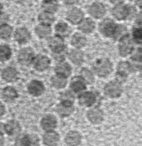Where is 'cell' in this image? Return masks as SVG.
<instances>
[{"instance_id":"6da1fadb","label":"cell","mask_w":142,"mask_h":146,"mask_svg":"<svg viewBox=\"0 0 142 146\" xmlns=\"http://www.w3.org/2000/svg\"><path fill=\"white\" fill-rule=\"evenodd\" d=\"M93 69L95 73H97L99 76H107L112 70V64L108 59L102 58L98 59L93 65Z\"/></svg>"},{"instance_id":"7a4b0ae2","label":"cell","mask_w":142,"mask_h":146,"mask_svg":"<svg viewBox=\"0 0 142 146\" xmlns=\"http://www.w3.org/2000/svg\"><path fill=\"white\" fill-rule=\"evenodd\" d=\"M49 47L52 49L54 52V55L57 59H63L64 57V50L65 45L63 43V40L60 37H53L49 40Z\"/></svg>"},{"instance_id":"3957f363","label":"cell","mask_w":142,"mask_h":146,"mask_svg":"<svg viewBox=\"0 0 142 146\" xmlns=\"http://www.w3.org/2000/svg\"><path fill=\"white\" fill-rule=\"evenodd\" d=\"M131 12H132V8L129 6H125L123 4H118L112 10V14L115 18L122 20V19L126 18V17H130L131 16Z\"/></svg>"},{"instance_id":"277c9868","label":"cell","mask_w":142,"mask_h":146,"mask_svg":"<svg viewBox=\"0 0 142 146\" xmlns=\"http://www.w3.org/2000/svg\"><path fill=\"white\" fill-rule=\"evenodd\" d=\"M104 90H105V93L107 96L115 98V97H118V96L121 94L122 86L118 81H111L105 86Z\"/></svg>"},{"instance_id":"5b68a950","label":"cell","mask_w":142,"mask_h":146,"mask_svg":"<svg viewBox=\"0 0 142 146\" xmlns=\"http://www.w3.org/2000/svg\"><path fill=\"white\" fill-rule=\"evenodd\" d=\"M39 141L35 135H23L17 138L16 146H38Z\"/></svg>"},{"instance_id":"8992f818","label":"cell","mask_w":142,"mask_h":146,"mask_svg":"<svg viewBox=\"0 0 142 146\" xmlns=\"http://www.w3.org/2000/svg\"><path fill=\"white\" fill-rule=\"evenodd\" d=\"M33 59H34V53H33V51L30 48H24L19 51L18 60L21 64L28 65L32 62Z\"/></svg>"},{"instance_id":"52a82bcc","label":"cell","mask_w":142,"mask_h":146,"mask_svg":"<svg viewBox=\"0 0 142 146\" xmlns=\"http://www.w3.org/2000/svg\"><path fill=\"white\" fill-rule=\"evenodd\" d=\"M116 29V24L110 19H105L100 24V31L105 36H113Z\"/></svg>"},{"instance_id":"ba28073f","label":"cell","mask_w":142,"mask_h":146,"mask_svg":"<svg viewBox=\"0 0 142 146\" xmlns=\"http://www.w3.org/2000/svg\"><path fill=\"white\" fill-rule=\"evenodd\" d=\"M131 51H132V42L129 39V37H127L125 35L124 37H122L121 41H120L119 52L122 56H126V55L129 54Z\"/></svg>"},{"instance_id":"9c48e42d","label":"cell","mask_w":142,"mask_h":146,"mask_svg":"<svg viewBox=\"0 0 142 146\" xmlns=\"http://www.w3.org/2000/svg\"><path fill=\"white\" fill-rule=\"evenodd\" d=\"M89 12L91 14V16L95 17V18H100V17L104 16V14H105V6L102 3L95 2L90 6Z\"/></svg>"},{"instance_id":"30bf717a","label":"cell","mask_w":142,"mask_h":146,"mask_svg":"<svg viewBox=\"0 0 142 146\" xmlns=\"http://www.w3.org/2000/svg\"><path fill=\"white\" fill-rule=\"evenodd\" d=\"M88 119L90 120L91 123L94 124H98L103 120V113L100 109L98 108H93V109L89 110L87 114Z\"/></svg>"},{"instance_id":"8fae6325","label":"cell","mask_w":142,"mask_h":146,"mask_svg":"<svg viewBox=\"0 0 142 146\" xmlns=\"http://www.w3.org/2000/svg\"><path fill=\"white\" fill-rule=\"evenodd\" d=\"M56 124H57L56 118L52 115L45 116V117L42 119V121H41L42 128L44 130H46V131H51V130H53L55 127H56Z\"/></svg>"},{"instance_id":"7c38bea8","label":"cell","mask_w":142,"mask_h":146,"mask_svg":"<svg viewBox=\"0 0 142 146\" xmlns=\"http://www.w3.org/2000/svg\"><path fill=\"white\" fill-rule=\"evenodd\" d=\"M28 91H29V93L32 94V95L38 96L43 93V91H44V86H43L42 82L34 80V81H32L28 85Z\"/></svg>"},{"instance_id":"4fadbf2b","label":"cell","mask_w":142,"mask_h":146,"mask_svg":"<svg viewBox=\"0 0 142 146\" xmlns=\"http://www.w3.org/2000/svg\"><path fill=\"white\" fill-rule=\"evenodd\" d=\"M2 77L8 82H12L18 78V72L13 67H7L2 71Z\"/></svg>"},{"instance_id":"5bb4252c","label":"cell","mask_w":142,"mask_h":146,"mask_svg":"<svg viewBox=\"0 0 142 146\" xmlns=\"http://www.w3.org/2000/svg\"><path fill=\"white\" fill-rule=\"evenodd\" d=\"M49 64H50V61H49V59L47 58L46 56H44V55L38 56L34 61V67H35V69L38 71H43V70H45V69H47Z\"/></svg>"},{"instance_id":"9a60e30c","label":"cell","mask_w":142,"mask_h":146,"mask_svg":"<svg viewBox=\"0 0 142 146\" xmlns=\"http://www.w3.org/2000/svg\"><path fill=\"white\" fill-rule=\"evenodd\" d=\"M81 142V135L76 131H71L66 135V143L69 146H77Z\"/></svg>"},{"instance_id":"2e32d148","label":"cell","mask_w":142,"mask_h":146,"mask_svg":"<svg viewBox=\"0 0 142 146\" xmlns=\"http://www.w3.org/2000/svg\"><path fill=\"white\" fill-rule=\"evenodd\" d=\"M82 17H83V13L80 9H77V8H73L71 9L68 13H67V18L68 20L70 21L71 23H78L81 21Z\"/></svg>"},{"instance_id":"e0dca14e","label":"cell","mask_w":142,"mask_h":146,"mask_svg":"<svg viewBox=\"0 0 142 146\" xmlns=\"http://www.w3.org/2000/svg\"><path fill=\"white\" fill-rule=\"evenodd\" d=\"M96 97L95 94L92 92H85V93L81 94L79 97V102L81 105L83 106H90L95 102Z\"/></svg>"},{"instance_id":"ac0fdd59","label":"cell","mask_w":142,"mask_h":146,"mask_svg":"<svg viewBox=\"0 0 142 146\" xmlns=\"http://www.w3.org/2000/svg\"><path fill=\"white\" fill-rule=\"evenodd\" d=\"M15 39L19 43H26L30 39V33L26 28H18L15 31Z\"/></svg>"},{"instance_id":"d6986e66","label":"cell","mask_w":142,"mask_h":146,"mask_svg":"<svg viewBox=\"0 0 142 146\" xmlns=\"http://www.w3.org/2000/svg\"><path fill=\"white\" fill-rule=\"evenodd\" d=\"M5 132L9 135H16L19 131H20V125L18 124V122L15 120H10L9 122H7L4 126Z\"/></svg>"},{"instance_id":"ffe728a7","label":"cell","mask_w":142,"mask_h":146,"mask_svg":"<svg viewBox=\"0 0 142 146\" xmlns=\"http://www.w3.org/2000/svg\"><path fill=\"white\" fill-rule=\"evenodd\" d=\"M59 140V136L56 132H47L44 136H43V141L44 144L47 146H54L57 144Z\"/></svg>"},{"instance_id":"44dd1931","label":"cell","mask_w":142,"mask_h":146,"mask_svg":"<svg viewBox=\"0 0 142 146\" xmlns=\"http://www.w3.org/2000/svg\"><path fill=\"white\" fill-rule=\"evenodd\" d=\"M55 71H56L57 75L61 76V77H67V76L70 74L71 72V68L67 63H59L57 64L56 68H55Z\"/></svg>"},{"instance_id":"7402d4cb","label":"cell","mask_w":142,"mask_h":146,"mask_svg":"<svg viewBox=\"0 0 142 146\" xmlns=\"http://www.w3.org/2000/svg\"><path fill=\"white\" fill-rule=\"evenodd\" d=\"M71 89L74 92H81L85 89V82L81 77H75L71 82Z\"/></svg>"},{"instance_id":"603a6c76","label":"cell","mask_w":142,"mask_h":146,"mask_svg":"<svg viewBox=\"0 0 142 146\" xmlns=\"http://www.w3.org/2000/svg\"><path fill=\"white\" fill-rule=\"evenodd\" d=\"M69 59H70L74 64L79 65V64H81L82 61H83V53L80 50H77V49L71 50L70 53H69Z\"/></svg>"},{"instance_id":"cb8c5ba5","label":"cell","mask_w":142,"mask_h":146,"mask_svg":"<svg viewBox=\"0 0 142 146\" xmlns=\"http://www.w3.org/2000/svg\"><path fill=\"white\" fill-rule=\"evenodd\" d=\"M131 70H132V67L128 62H120L117 67L118 75L121 76L122 78H125L128 73L131 72Z\"/></svg>"},{"instance_id":"d4e9b609","label":"cell","mask_w":142,"mask_h":146,"mask_svg":"<svg viewBox=\"0 0 142 146\" xmlns=\"http://www.w3.org/2000/svg\"><path fill=\"white\" fill-rule=\"evenodd\" d=\"M2 97L5 101H13L17 97V91L12 87H6L2 91Z\"/></svg>"},{"instance_id":"484cf974","label":"cell","mask_w":142,"mask_h":146,"mask_svg":"<svg viewBox=\"0 0 142 146\" xmlns=\"http://www.w3.org/2000/svg\"><path fill=\"white\" fill-rule=\"evenodd\" d=\"M72 111H73L72 105H67V104L61 103L60 105L57 106V113L60 116H62V117L70 115V114L72 113Z\"/></svg>"},{"instance_id":"4316f807","label":"cell","mask_w":142,"mask_h":146,"mask_svg":"<svg viewBox=\"0 0 142 146\" xmlns=\"http://www.w3.org/2000/svg\"><path fill=\"white\" fill-rule=\"evenodd\" d=\"M79 28L81 31H83L84 33H90L93 31L94 29V22L91 19H85L83 20L79 25Z\"/></svg>"},{"instance_id":"83f0119b","label":"cell","mask_w":142,"mask_h":146,"mask_svg":"<svg viewBox=\"0 0 142 146\" xmlns=\"http://www.w3.org/2000/svg\"><path fill=\"white\" fill-rule=\"evenodd\" d=\"M69 32H70V28H69V26L66 23L59 22L56 25V33L58 34V36L65 37L69 34Z\"/></svg>"},{"instance_id":"f1b7e54d","label":"cell","mask_w":142,"mask_h":146,"mask_svg":"<svg viewBox=\"0 0 142 146\" xmlns=\"http://www.w3.org/2000/svg\"><path fill=\"white\" fill-rule=\"evenodd\" d=\"M42 7L44 8L45 12L52 13V12L57 11V9H58V4H57V2L55 0H50V1H44Z\"/></svg>"},{"instance_id":"f546056e","label":"cell","mask_w":142,"mask_h":146,"mask_svg":"<svg viewBox=\"0 0 142 146\" xmlns=\"http://www.w3.org/2000/svg\"><path fill=\"white\" fill-rule=\"evenodd\" d=\"M51 32V29L49 27V25H45V24H40L36 27V33L39 37L41 38H44V37L48 36Z\"/></svg>"},{"instance_id":"4dcf8cb0","label":"cell","mask_w":142,"mask_h":146,"mask_svg":"<svg viewBox=\"0 0 142 146\" xmlns=\"http://www.w3.org/2000/svg\"><path fill=\"white\" fill-rule=\"evenodd\" d=\"M72 44L74 45L75 47H77V48H81V47H83L84 45L86 44V39L85 37L83 36V35L81 34H75L73 35V37H72Z\"/></svg>"},{"instance_id":"1f68e13d","label":"cell","mask_w":142,"mask_h":146,"mask_svg":"<svg viewBox=\"0 0 142 146\" xmlns=\"http://www.w3.org/2000/svg\"><path fill=\"white\" fill-rule=\"evenodd\" d=\"M11 56V49L7 45H0V60H8Z\"/></svg>"},{"instance_id":"d6a6232c","label":"cell","mask_w":142,"mask_h":146,"mask_svg":"<svg viewBox=\"0 0 142 146\" xmlns=\"http://www.w3.org/2000/svg\"><path fill=\"white\" fill-rule=\"evenodd\" d=\"M12 34V28L8 24H0V37L7 39Z\"/></svg>"},{"instance_id":"836d02e7","label":"cell","mask_w":142,"mask_h":146,"mask_svg":"<svg viewBox=\"0 0 142 146\" xmlns=\"http://www.w3.org/2000/svg\"><path fill=\"white\" fill-rule=\"evenodd\" d=\"M39 21H40L42 24H45V25H49L54 21V17L52 16L51 13H48V12H43L39 15Z\"/></svg>"},{"instance_id":"e575fe53","label":"cell","mask_w":142,"mask_h":146,"mask_svg":"<svg viewBox=\"0 0 142 146\" xmlns=\"http://www.w3.org/2000/svg\"><path fill=\"white\" fill-rule=\"evenodd\" d=\"M51 82H52V85L56 88H63L65 85H66V80H65L64 77H61V76H54L51 79Z\"/></svg>"},{"instance_id":"d590c367","label":"cell","mask_w":142,"mask_h":146,"mask_svg":"<svg viewBox=\"0 0 142 146\" xmlns=\"http://www.w3.org/2000/svg\"><path fill=\"white\" fill-rule=\"evenodd\" d=\"M61 99V102H62L63 104H67V105H72V103H73V95L70 93V92H65V93H63L62 95H61L60 97Z\"/></svg>"},{"instance_id":"8d00e7d4","label":"cell","mask_w":142,"mask_h":146,"mask_svg":"<svg viewBox=\"0 0 142 146\" xmlns=\"http://www.w3.org/2000/svg\"><path fill=\"white\" fill-rule=\"evenodd\" d=\"M81 73H82V76H83L84 81L88 82V83H92V82H93L94 75H93V73H92L91 71L88 70V69H82Z\"/></svg>"},{"instance_id":"74e56055","label":"cell","mask_w":142,"mask_h":146,"mask_svg":"<svg viewBox=\"0 0 142 146\" xmlns=\"http://www.w3.org/2000/svg\"><path fill=\"white\" fill-rule=\"evenodd\" d=\"M125 35H126V29L124 28L123 26H121V25H119V26L116 25V29H115V32H114L113 36L115 37V38H122V37H124Z\"/></svg>"},{"instance_id":"f35d334b","label":"cell","mask_w":142,"mask_h":146,"mask_svg":"<svg viewBox=\"0 0 142 146\" xmlns=\"http://www.w3.org/2000/svg\"><path fill=\"white\" fill-rule=\"evenodd\" d=\"M133 38L134 41L136 42H141V29L140 28H135L133 30Z\"/></svg>"},{"instance_id":"ab89813d","label":"cell","mask_w":142,"mask_h":146,"mask_svg":"<svg viewBox=\"0 0 142 146\" xmlns=\"http://www.w3.org/2000/svg\"><path fill=\"white\" fill-rule=\"evenodd\" d=\"M133 60L140 62V60H141V50H140V49H138L137 52L133 55Z\"/></svg>"},{"instance_id":"60d3db41","label":"cell","mask_w":142,"mask_h":146,"mask_svg":"<svg viewBox=\"0 0 142 146\" xmlns=\"http://www.w3.org/2000/svg\"><path fill=\"white\" fill-rule=\"evenodd\" d=\"M65 4H68V5H71V4H75V3L78 2V0H64Z\"/></svg>"},{"instance_id":"b9f144b4","label":"cell","mask_w":142,"mask_h":146,"mask_svg":"<svg viewBox=\"0 0 142 146\" xmlns=\"http://www.w3.org/2000/svg\"><path fill=\"white\" fill-rule=\"evenodd\" d=\"M3 113H4V106L0 103V116H2Z\"/></svg>"},{"instance_id":"7bdbcfd3","label":"cell","mask_w":142,"mask_h":146,"mask_svg":"<svg viewBox=\"0 0 142 146\" xmlns=\"http://www.w3.org/2000/svg\"><path fill=\"white\" fill-rule=\"evenodd\" d=\"M109 1H111L112 3H120L121 1H123V0H109Z\"/></svg>"},{"instance_id":"ee69618b","label":"cell","mask_w":142,"mask_h":146,"mask_svg":"<svg viewBox=\"0 0 142 146\" xmlns=\"http://www.w3.org/2000/svg\"><path fill=\"white\" fill-rule=\"evenodd\" d=\"M2 144H3V137H2V135L0 134V146L2 145Z\"/></svg>"},{"instance_id":"f6af8a7d","label":"cell","mask_w":142,"mask_h":146,"mask_svg":"<svg viewBox=\"0 0 142 146\" xmlns=\"http://www.w3.org/2000/svg\"><path fill=\"white\" fill-rule=\"evenodd\" d=\"M15 1H16V2H23L24 0H15Z\"/></svg>"},{"instance_id":"bcb514c9","label":"cell","mask_w":142,"mask_h":146,"mask_svg":"<svg viewBox=\"0 0 142 146\" xmlns=\"http://www.w3.org/2000/svg\"><path fill=\"white\" fill-rule=\"evenodd\" d=\"M1 11H2V5L0 4V13H1Z\"/></svg>"},{"instance_id":"7dc6e473","label":"cell","mask_w":142,"mask_h":146,"mask_svg":"<svg viewBox=\"0 0 142 146\" xmlns=\"http://www.w3.org/2000/svg\"><path fill=\"white\" fill-rule=\"evenodd\" d=\"M44 1H50V0H44Z\"/></svg>"}]
</instances>
